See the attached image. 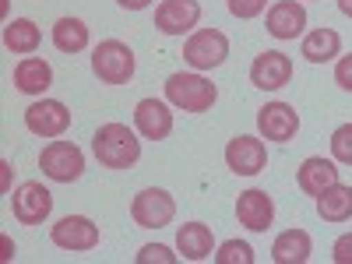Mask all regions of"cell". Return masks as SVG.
Instances as JSON below:
<instances>
[{
	"mask_svg": "<svg viewBox=\"0 0 352 264\" xmlns=\"http://www.w3.org/2000/svg\"><path fill=\"white\" fill-rule=\"evenodd\" d=\"M338 11H342L345 18H352V0H338Z\"/></svg>",
	"mask_w": 352,
	"mask_h": 264,
	"instance_id": "cell-33",
	"label": "cell"
},
{
	"mask_svg": "<svg viewBox=\"0 0 352 264\" xmlns=\"http://www.w3.org/2000/svg\"><path fill=\"white\" fill-rule=\"evenodd\" d=\"M264 28H268V36H275L282 43L303 36V28H307V8H303V0H278V4H272Z\"/></svg>",
	"mask_w": 352,
	"mask_h": 264,
	"instance_id": "cell-15",
	"label": "cell"
},
{
	"mask_svg": "<svg viewBox=\"0 0 352 264\" xmlns=\"http://www.w3.org/2000/svg\"><path fill=\"white\" fill-rule=\"evenodd\" d=\"M300 131V113L292 109L289 102H268V106H261L257 109V134L264 141H292Z\"/></svg>",
	"mask_w": 352,
	"mask_h": 264,
	"instance_id": "cell-12",
	"label": "cell"
},
{
	"mask_svg": "<svg viewBox=\"0 0 352 264\" xmlns=\"http://www.w3.org/2000/svg\"><path fill=\"white\" fill-rule=\"evenodd\" d=\"M226 8L232 18H240V21H250L257 14H264V8H268V0H226Z\"/></svg>",
	"mask_w": 352,
	"mask_h": 264,
	"instance_id": "cell-27",
	"label": "cell"
},
{
	"mask_svg": "<svg viewBox=\"0 0 352 264\" xmlns=\"http://www.w3.org/2000/svg\"><path fill=\"white\" fill-rule=\"evenodd\" d=\"M39 169L53 184H74L85 173V152L74 141H50L39 152Z\"/></svg>",
	"mask_w": 352,
	"mask_h": 264,
	"instance_id": "cell-4",
	"label": "cell"
},
{
	"mask_svg": "<svg viewBox=\"0 0 352 264\" xmlns=\"http://www.w3.org/2000/svg\"><path fill=\"white\" fill-rule=\"evenodd\" d=\"M292 81V60L282 50H264L254 56L250 64V85L261 88V92H278Z\"/></svg>",
	"mask_w": 352,
	"mask_h": 264,
	"instance_id": "cell-10",
	"label": "cell"
},
{
	"mask_svg": "<svg viewBox=\"0 0 352 264\" xmlns=\"http://www.w3.org/2000/svg\"><path fill=\"white\" fill-rule=\"evenodd\" d=\"M0 180H4V190H11V166L0 162Z\"/></svg>",
	"mask_w": 352,
	"mask_h": 264,
	"instance_id": "cell-32",
	"label": "cell"
},
{
	"mask_svg": "<svg viewBox=\"0 0 352 264\" xmlns=\"http://www.w3.org/2000/svg\"><path fill=\"white\" fill-rule=\"evenodd\" d=\"M92 152L99 159V166L106 169H131L141 159V141L127 124H102L92 134Z\"/></svg>",
	"mask_w": 352,
	"mask_h": 264,
	"instance_id": "cell-1",
	"label": "cell"
},
{
	"mask_svg": "<svg viewBox=\"0 0 352 264\" xmlns=\"http://www.w3.org/2000/svg\"><path fill=\"white\" fill-rule=\"evenodd\" d=\"M134 261H138V264H152V261H159V264H176V254H173L169 247H162V243H148V247L138 250Z\"/></svg>",
	"mask_w": 352,
	"mask_h": 264,
	"instance_id": "cell-28",
	"label": "cell"
},
{
	"mask_svg": "<svg viewBox=\"0 0 352 264\" xmlns=\"http://www.w3.org/2000/svg\"><path fill=\"white\" fill-rule=\"evenodd\" d=\"M50 240L60 250H96L99 247V226L88 215H64L56 226H50Z\"/></svg>",
	"mask_w": 352,
	"mask_h": 264,
	"instance_id": "cell-8",
	"label": "cell"
},
{
	"mask_svg": "<svg viewBox=\"0 0 352 264\" xmlns=\"http://www.w3.org/2000/svg\"><path fill=\"white\" fill-rule=\"evenodd\" d=\"M131 219L141 229H162V226H169L176 219V201L162 187H144L131 201Z\"/></svg>",
	"mask_w": 352,
	"mask_h": 264,
	"instance_id": "cell-6",
	"label": "cell"
},
{
	"mask_svg": "<svg viewBox=\"0 0 352 264\" xmlns=\"http://www.w3.org/2000/svg\"><path fill=\"white\" fill-rule=\"evenodd\" d=\"M219 99V88L204 78L201 71L190 74V71H176L166 78V102L184 109V113H208Z\"/></svg>",
	"mask_w": 352,
	"mask_h": 264,
	"instance_id": "cell-2",
	"label": "cell"
},
{
	"mask_svg": "<svg viewBox=\"0 0 352 264\" xmlns=\"http://www.w3.org/2000/svg\"><path fill=\"white\" fill-rule=\"evenodd\" d=\"M134 127L144 141H166L173 134V113L166 99H141L134 106Z\"/></svg>",
	"mask_w": 352,
	"mask_h": 264,
	"instance_id": "cell-14",
	"label": "cell"
},
{
	"mask_svg": "<svg viewBox=\"0 0 352 264\" xmlns=\"http://www.w3.org/2000/svg\"><path fill=\"white\" fill-rule=\"evenodd\" d=\"M134 67H138V56L120 39H102L92 50V71L102 85H127L134 78Z\"/></svg>",
	"mask_w": 352,
	"mask_h": 264,
	"instance_id": "cell-3",
	"label": "cell"
},
{
	"mask_svg": "<svg viewBox=\"0 0 352 264\" xmlns=\"http://www.w3.org/2000/svg\"><path fill=\"white\" fill-rule=\"evenodd\" d=\"M88 25L81 21V18H56V25H53V46L60 50V53H81V50H88Z\"/></svg>",
	"mask_w": 352,
	"mask_h": 264,
	"instance_id": "cell-24",
	"label": "cell"
},
{
	"mask_svg": "<svg viewBox=\"0 0 352 264\" xmlns=\"http://www.w3.org/2000/svg\"><path fill=\"white\" fill-rule=\"evenodd\" d=\"M236 219L250 232H268V226L275 222V201L268 197V190H243L236 197Z\"/></svg>",
	"mask_w": 352,
	"mask_h": 264,
	"instance_id": "cell-16",
	"label": "cell"
},
{
	"mask_svg": "<svg viewBox=\"0 0 352 264\" xmlns=\"http://www.w3.org/2000/svg\"><path fill=\"white\" fill-rule=\"evenodd\" d=\"M116 4H120L124 11H144V8L152 4V0H116Z\"/></svg>",
	"mask_w": 352,
	"mask_h": 264,
	"instance_id": "cell-31",
	"label": "cell"
},
{
	"mask_svg": "<svg viewBox=\"0 0 352 264\" xmlns=\"http://www.w3.org/2000/svg\"><path fill=\"white\" fill-rule=\"evenodd\" d=\"M296 184H300V190L310 194V197L324 194L328 187L338 184V162H331V159H324V155L303 159V166L296 169Z\"/></svg>",
	"mask_w": 352,
	"mask_h": 264,
	"instance_id": "cell-17",
	"label": "cell"
},
{
	"mask_svg": "<svg viewBox=\"0 0 352 264\" xmlns=\"http://www.w3.org/2000/svg\"><path fill=\"white\" fill-rule=\"evenodd\" d=\"M335 85L342 88V92H352V53L335 64Z\"/></svg>",
	"mask_w": 352,
	"mask_h": 264,
	"instance_id": "cell-29",
	"label": "cell"
},
{
	"mask_svg": "<svg viewBox=\"0 0 352 264\" xmlns=\"http://www.w3.org/2000/svg\"><path fill=\"white\" fill-rule=\"evenodd\" d=\"M317 215L324 222H349L352 219V187L338 180L324 194H317Z\"/></svg>",
	"mask_w": 352,
	"mask_h": 264,
	"instance_id": "cell-22",
	"label": "cell"
},
{
	"mask_svg": "<svg viewBox=\"0 0 352 264\" xmlns=\"http://www.w3.org/2000/svg\"><path fill=\"white\" fill-rule=\"evenodd\" d=\"M331 257H335V264H352V232H345V236L335 240Z\"/></svg>",
	"mask_w": 352,
	"mask_h": 264,
	"instance_id": "cell-30",
	"label": "cell"
},
{
	"mask_svg": "<svg viewBox=\"0 0 352 264\" xmlns=\"http://www.w3.org/2000/svg\"><path fill=\"white\" fill-rule=\"evenodd\" d=\"M226 166L236 176H257L268 166V144H264V138H254V134L232 138L226 144Z\"/></svg>",
	"mask_w": 352,
	"mask_h": 264,
	"instance_id": "cell-9",
	"label": "cell"
},
{
	"mask_svg": "<svg viewBox=\"0 0 352 264\" xmlns=\"http://www.w3.org/2000/svg\"><path fill=\"white\" fill-rule=\"evenodd\" d=\"M43 43V32H39V25L36 21H28V18H14L4 25V46L18 56H28V53H36Z\"/></svg>",
	"mask_w": 352,
	"mask_h": 264,
	"instance_id": "cell-23",
	"label": "cell"
},
{
	"mask_svg": "<svg viewBox=\"0 0 352 264\" xmlns=\"http://www.w3.org/2000/svg\"><path fill=\"white\" fill-rule=\"evenodd\" d=\"M11 81L21 96H43L53 85V67L43 60V56H21L11 71Z\"/></svg>",
	"mask_w": 352,
	"mask_h": 264,
	"instance_id": "cell-18",
	"label": "cell"
},
{
	"mask_svg": "<svg viewBox=\"0 0 352 264\" xmlns=\"http://www.w3.org/2000/svg\"><path fill=\"white\" fill-rule=\"evenodd\" d=\"M226 56H229V39L222 28H197L184 43V60L194 71H215L226 64Z\"/></svg>",
	"mask_w": 352,
	"mask_h": 264,
	"instance_id": "cell-5",
	"label": "cell"
},
{
	"mask_svg": "<svg viewBox=\"0 0 352 264\" xmlns=\"http://www.w3.org/2000/svg\"><path fill=\"white\" fill-rule=\"evenodd\" d=\"M215 264H254V247L243 240H226L219 254H212Z\"/></svg>",
	"mask_w": 352,
	"mask_h": 264,
	"instance_id": "cell-25",
	"label": "cell"
},
{
	"mask_svg": "<svg viewBox=\"0 0 352 264\" xmlns=\"http://www.w3.org/2000/svg\"><path fill=\"white\" fill-rule=\"evenodd\" d=\"M300 53H303V60H310V64H328V60H335V56L342 53V36L335 32V28H314V32L303 36Z\"/></svg>",
	"mask_w": 352,
	"mask_h": 264,
	"instance_id": "cell-21",
	"label": "cell"
},
{
	"mask_svg": "<svg viewBox=\"0 0 352 264\" xmlns=\"http://www.w3.org/2000/svg\"><path fill=\"white\" fill-rule=\"evenodd\" d=\"M176 250L184 254V261H204L215 254V236L204 222H184L176 229Z\"/></svg>",
	"mask_w": 352,
	"mask_h": 264,
	"instance_id": "cell-19",
	"label": "cell"
},
{
	"mask_svg": "<svg viewBox=\"0 0 352 264\" xmlns=\"http://www.w3.org/2000/svg\"><path fill=\"white\" fill-rule=\"evenodd\" d=\"M314 254V240L307 229H285L272 243V261L275 264H307Z\"/></svg>",
	"mask_w": 352,
	"mask_h": 264,
	"instance_id": "cell-20",
	"label": "cell"
},
{
	"mask_svg": "<svg viewBox=\"0 0 352 264\" xmlns=\"http://www.w3.org/2000/svg\"><path fill=\"white\" fill-rule=\"evenodd\" d=\"M331 159L338 166H352V124L335 127V134H331Z\"/></svg>",
	"mask_w": 352,
	"mask_h": 264,
	"instance_id": "cell-26",
	"label": "cell"
},
{
	"mask_svg": "<svg viewBox=\"0 0 352 264\" xmlns=\"http://www.w3.org/2000/svg\"><path fill=\"white\" fill-rule=\"evenodd\" d=\"M25 127L36 138H60L71 127V109L56 99H39L25 109Z\"/></svg>",
	"mask_w": 352,
	"mask_h": 264,
	"instance_id": "cell-11",
	"label": "cell"
},
{
	"mask_svg": "<svg viewBox=\"0 0 352 264\" xmlns=\"http://www.w3.org/2000/svg\"><path fill=\"white\" fill-rule=\"evenodd\" d=\"M11 212H14V219H18L21 226H43V222L50 219V212H53V194H50L43 184L28 180V184L14 187V194H11Z\"/></svg>",
	"mask_w": 352,
	"mask_h": 264,
	"instance_id": "cell-7",
	"label": "cell"
},
{
	"mask_svg": "<svg viewBox=\"0 0 352 264\" xmlns=\"http://www.w3.org/2000/svg\"><path fill=\"white\" fill-rule=\"evenodd\" d=\"M201 21V4L197 0H162L155 8V28L162 36H187Z\"/></svg>",
	"mask_w": 352,
	"mask_h": 264,
	"instance_id": "cell-13",
	"label": "cell"
}]
</instances>
